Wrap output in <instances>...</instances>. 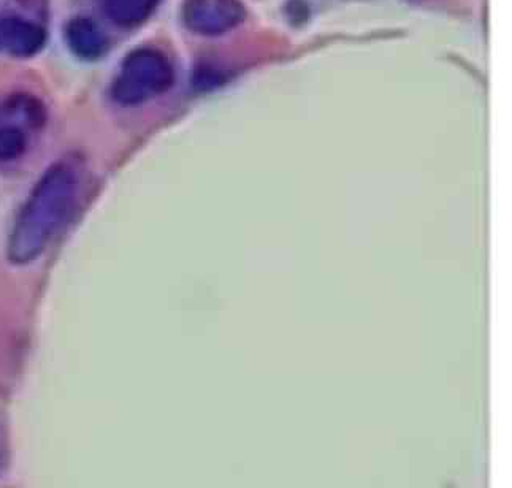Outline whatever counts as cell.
<instances>
[{"instance_id":"8992f818","label":"cell","mask_w":512,"mask_h":488,"mask_svg":"<svg viewBox=\"0 0 512 488\" xmlns=\"http://www.w3.org/2000/svg\"><path fill=\"white\" fill-rule=\"evenodd\" d=\"M159 0H104L105 13L118 26L132 27L148 20Z\"/></svg>"},{"instance_id":"52a82bcc","label":"cell","mask_w":512,"mask_h":488,"mask_svg":"<svg viewBox=\"0 0 512 488\" xmlns=\"http://www.w3.org/2000/svg\"><path fill=\"white\" fill-rule=\"evenodd\" d=\"M26 149V135L16 127H0V161H13Z\"/></svg>"},{"instance_id":"277c9868","label":"cell","mask_w":512,"mask_h":488,"mask_svg":"<svg viewBox=\"0 0 512 488\" xmlns=\"http://www.w3.org/2000/svg\"><path fill=\"white\" fill-rule=\"evenodd\" d=\"M46 34L39 24L21 18L0 20V51L18 58L39 53L45 45Z\"/></svg>"},{"instance_id":"7a4b0ae2","label":"cell","mask_w":512,"mask_h":488,"mask_svg":"<svg viewBox=\"0 0 512 488\" xmlns=\"http://www.w3.org/2000/svg\"><path fill=\"white\" fill-rule=\"evenodd\" d=\"M175 80L172 64L154 48H140L124 59L113 83V97L126 107L156 99L172 88Z\"/></svg>"},{"instance_id":"6da1fadb","label":"cell","mask_w":512,"mask_h":488,"mask_svg":"<svg viewBox=\"0 0 512 488\" xmlns=\"http://www.w3.org/2000/svg\"><path fill=\"white\" fill-rule=\"evenodd\" d=\"M80 176L72 165H53L40 178L16 219L8 241L13 264H29L45 251L77 199Z\"/></svg>"},{"instance_id":"3957f363","label":"cell","mask_w":512,"mask_h":488,"mask_svg":"<svg viewBox=\"0 0 512 488\" xmlns=\"http://www.w3.org/2000/svg\"><path fill=\"white\" fill-rule=\"evenodd\" d=\"M246 18V10L240 0H186L183 20L195 34H226L240 26Z\"/></svg>"},{"instance_id":"5b68a950","label":"cell","mask_w":512,"mask_h":488,"mask_svg":"<svg viewBox=\"0 0 512 488\" xmlns=\"http://www.w3.org/2000/svg\"><path fill=\"white\" fill-rule=\"evenodd\" d=\"M67 39L70 48L83 59L100 58L108 48L107 35L89 18L73 20L67 29Z\"/></svg>"}]
</instances>
